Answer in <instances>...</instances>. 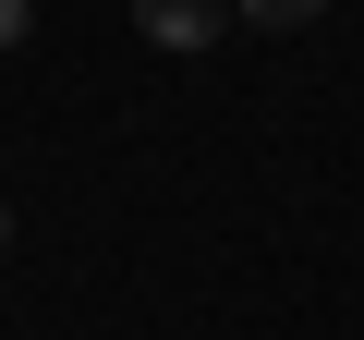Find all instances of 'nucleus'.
<instances>
[{
	"label": "nucleus",
	"mask_w": 364,
	"mask_h": 340,
	"mask_svg": "<svg viewBox=\"0 0 364 340\" xmlns=\"http://www.w3.org/2000/svg\"><path fill=\"white\" fill-rule=\"evenodd\" d=\"M134 25H146V49H219L231 37V0H134Z\"/></svg>",
	"instance_id": "f257e3e1"
},
{
	"label": "nucleus",
	"mask_w": 364,
	"mask_h": 340,
	"mask_svg": "<svg viewBox=\"0 0 364 340\" xmlns=\"http://www.w3.org/2000/svg\"><path fill=\"white\" fill-rule=\"evenodd\" d=\"M328 0H231V25H267V37H291V25H316Z\"/></svg>",
	"instance_id": "f03ea898"
},
{
	"label": "nucleus",
	"mask_w": 364,
	"mask_h": 340,
	"mask_svg": "<svg viewBox=\"0 0 364 340\" xmlns=\"http://www.w3.org/2000/svg\"><path fill=\"white\" fill-rule=\"evenodd\" d=\"M37 37V0H0V49H25Z\"/></svg>",
	"instance_id": "7ed1b4c3"
},
{
	"label": "nucleus",
	"mask_w": 364,
	"mask_h": 340,
	"mask_svg": "<svg viewBox=\"0 0 364 340\" xmlns=\"http://www.w3.org/2000/svg\"><path fill=\"white\" fill-rule=\"evenodd\" d=\"M0 243H13V207H0Z\"/></svg>",
	"instance_id": "20e7f679"
}]
</instances>
